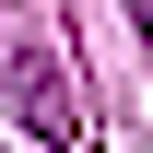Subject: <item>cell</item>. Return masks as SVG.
Listing matches in <instances>:
<instances>
[{
    "instance_id": "6da1fadb",
    "label": "cell",
    "mask_w": 153,
    "mask_h": 153,
    "mask_svg": "<svg viewBox=\"0 0 153 153\" xmlns=\"http://www.w3.org/2000/svg\"><path fill=\"white\" fill-rule=\"evenodd\" d=\"M0 106H24V130H36L47 153H71V141H82V118H71V82H59V59H47L36 36H12V47H0Z\"/></svg>"
}]
</instances>
